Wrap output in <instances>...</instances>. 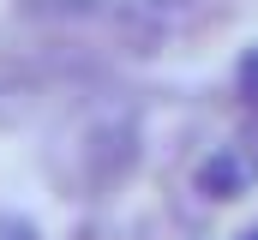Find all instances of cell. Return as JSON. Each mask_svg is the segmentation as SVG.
Listing matches in <instances>:
<instances>
[{
    "label": "cell",
    "mask_w": 258,
    "mask_h": 240,
    "mask_svg": "<svg viewBox=\"0 0 258 240\" xmlns=\"http://www.w3.org/2000/svg\"><path fill=\"white\" fill-rule=\"evenodd\" d=\"M234 240H258V222H252V228H240V234H234Z\"/></svg>",
    "instance_id": "cell-6"
},
{
    "label": "cell",
    "mask_w": 258,
    "mask_h": 240,
    "mask_svg": "<svg viewBox=\"0 0 258 240\" xmlns=\"http://www.w3.org/2000/svg\"><path fill=\"white\" fill-rule=\"evenodd\" d=\"M234 96L258 114V42H252V48H240V60H234Z\"/></svg>",
    "instance_id": "cell-3"
},
{
    "label": "cell",
    "mask_w": 258,
    "mask_h": 240,
    "mask_svg": "<svg viewBox=\"0 0 258 240\" xmlns=\"http://www.w3.org/2000/svg\"><path fill=\"white\" fill-rule=\"evenodd\" d=\"M234 144H240V156H246V162L258 168V120L246 126V132H240V138H234Z\"/></svg>",
    "instance_id": "cell-5"
},
{
    "label": "cell",
    "mask_w": 258,
    "mask_h": 240,
    "mask_svg": "<svg viewBox=\"0 0 258 240\" xmlns=\"http://www.w3.org/2000/svg\"><path fill=\"white\" fill-rule=\"evenodd\" d=\"M258 180V168L240 156V144H222V150H210L204 162H198V174H192V186L210 198V204H222V198H240L246 186Z\"/></svg>",
    "instance_id": "cell-2"
},
{
    "label": "cell",
    "mask_w": 258,
    "mask_h": 240,
    "mask_svg": "<svg viewBox=\"0 0 258 240\" xmlns=\"http://www.w3.org/2000/svg\"><path fill=\"white\" fill-rule=\"evenodd\" d=\"M0 240H42V234H36V222H30V216L0 210Z\"/></svg>",
    "instance_id": "cell-4"
},
{
    "label": "cell",
    "mask_w": 258,
    "mask_h": 240,
    "mask_svg": "<svg viewBox=\"0 0 258 240\" xmlns=\"http://www.w3.org/2000/svg\"><path fill=\"white\" fill-rule=\"evenodd\" d=\"M132 162H138V126H132V114H96L78 132V144H72V180L84 192H108L114 180L132 174Z\"/></svg>",
    "instance_id": "cell-1"
}]
</instances>
